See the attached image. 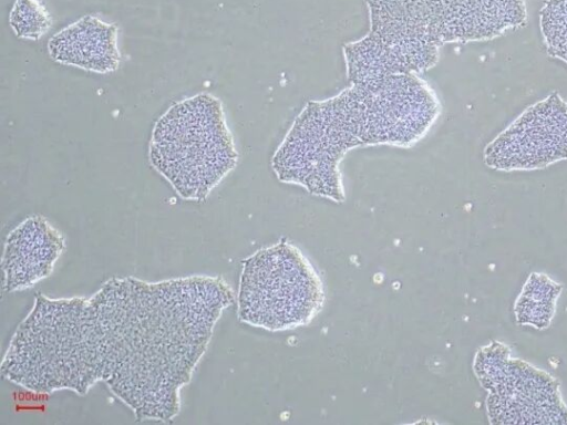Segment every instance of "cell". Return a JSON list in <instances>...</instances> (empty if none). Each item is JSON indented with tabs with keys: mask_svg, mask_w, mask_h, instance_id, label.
I'll return each instance as SVG.
<instances>
[{
	"mask_svg": "<svg viewBox=\"0 0 567 425\" xmlns=\"http://www.w3.org/2000/svg\"><path fill=\"white\" fill-rule=\"evenodd\" d=\"M235 293L220 276L111 278L90 297H34L1 362L35 393L85 395L96 383L138 422H172Z\"/></svg>",
	"mask_w": 567,
	"mask_h": 425,
	"instance_id": "1",
	"label": "cell"
},
{
	"mask_svg": "<svg viewBox=\"0 0 567 425\" xmlns=\"http://www.w3.org/2000/svg\"><path fill=\"white\" fill-rule=\"evenodd\" d=\"M440 113L437 95L417 74L354 82L303 107L275 152L271 167L281 183L342 203L340 163L349 151L367 145L410 147L427 134Z\"/></svg>",
	"mask_w": 567,
	"mask_h": 425,
	"instance_id": "2",
	"label": "cell"
},
{
	"mask_svg": "<svg viewBox=\"0 0 567 425\" xmlns=\"http://www.w3.org/2000/svg\"><path fill=\"white\" fill-rule=\"evenodd\" d=\"M370 29L347 43L353 83L434 66L447 43L481 42L526 24L525 0H365Z\"/></svg>",
	"mask_w": 567,
	"mask_h": 425,
	"instance_id": "3",
	"label": "cell"
},
{
	"mask_svg": "<svg viewBox=\"0 0 567 425\" xmlns=\"http://www.w3.org/2000/svg\"><path fill=\"white\" fill-rule=\"evenodd\" d=\"M47 48L53 61L94 73L114 72L121 62L117 25L92 14L56 32Z\"/></svg>",
	"mask_w": 567,
	"mask_h": 425,
	"instance_id": "9",
	"label": "cell"
},
{
	"mask_svg": "<svg viewBox=\"0 0 567 425\" xmlns=\"http://www.w3.org/2000/svg\"><path fill=\"white\" fill-rule=\"evenodd\" d=\"M64 250V235L45 217L32 215L23 219L4 239V292L23 291L48 278Z\"/></svg>",
	"mask_w": 567,
	"mask_h": 425,
	"instance_id": "8",
	"label": "cell"
},
{
	"mask_svg": "<svg viewBox=\"0 0 567 425\" xmlns=\"http://www.w3.org/2000/svg\"><path fill=\"white\" fill-rule=\"evenodd\" d=\"M474 372L487 391L486 408L493 424H567V407L558 383L546 372L513 359L498 342L481 349Z\"/></svg>",
	"mask_w": 567,
	"mask_h": 425,
	"instance_id": "6",
	"label": "cell"
},
{
	"mask_svg": "<svg viewBox=\"0 0 567 425\" xmlns=\"http://www.w3.org/2000/svg\"><path fill=\"white\" fill-rule=\"evenodd\" d=\"M148 162L182 199L204 201L238 162L221 101L202 92L166 108L153 125Z\"/></svg>",
	"mask_w": 567,
	"mask_h": 425,
	"instance_id": "4",
	"label": "cell"
},
{
	"mask_svg": "<svg viewBox=\"0 0 567 425\" xmlns=\"http://www.w3.org/2000/svg\"><path fill=\"white\" fill-rule=\"evenodd\" d=\"M324 300L318 271L297 246L285 239L243 261L237 315L248 325L272 332L292 330L311 322Z\"/></svg>",
	"mask_w": 567,
	"mask_h": 425,
	"instance_id": "5",
	"label": "cell"
},
{
	"mask_svg": "<svg viewBox=\"0 0 567 425\" xmlns=\"http://www.w3.org/2000/svg\"><path fill=\"white\" fill-rule=\"evenodd\" d=\"M9 24L18 38L39 40L51 29L52 17L41 0H14Z\"/></svg>",
	"mask_w": 567,
	"mask_h": 425,
	"instance_id": "12",
	"label": "cell"
},
{
	"mask_svg": "<svg viewBox=\"0 0 567 425\" xmlns=\"http://www.w3.org/2000/svg\"><path fill=\"white\" fill-rule=\"evenodd\" d=\"M539 31L548 55L567 64V0H547L543 4Z\"/></svg>",
	"mask_w": 567,
	"mask_h": 425,
	"instance_id": "11",
	"label": "cell"
},
{
	"mask_svg": "<svg viewBox=\"0 0 567 425\" xmlns=\"http://www.w3.org/2000/svg\"><path fill=\"white\" fill-rule=\"evenodd\" d=\"M496 170L545 168L567 159V102L557 92L529 105L484 148Z\"/></svg>",
	"mask_w": 567,
	"mask_h": 425,
	"instance_id": "7",
	"label": "cell"
},
{
	"mask_svg": "<svg viewBox=\"0 0 567 425\" xmlns=\"http://www.w3.org/2000/svg\"><path fill=\"white\" fill-rule=\"evenodd\" d=\"M559 292L560 287L546 276H530L515 305L517 321L537 329L546 328Z\"/></svg>",
	"mask_w": 567,
	"mask_h": 425,
	"instance_id": "10",
	"label": "cell"
}]
</instances>
